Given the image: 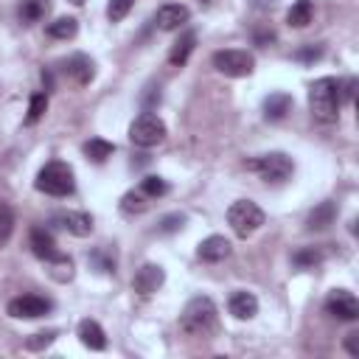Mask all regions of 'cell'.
<instances>
[{"mask_svg": "<svg viewBox=\"0 0 359 359\" xmlns=\"http://www.w3.org/2000/svg\"><path fill=\"white\" fill-rule=\"evenodd\" d=\"M219 325V309L208 294H196L185 303L180 314V328L188 337H210Z\"/></svg>", "mask_w": 359, "mask_h": 359, "instance_id": "1", "label": "cell"}, {"mask_svg": "<svg viewBox=\"0 0 359 359\" xmlns=\"http://www.w3.org/2000/svg\"><path fill=\"white\" fill-rule=\"evenodd\" d=\"M339 104H342V81L334 76H323L317 81H311L309 87V107L311 115L323 123L337 121L339 115Z\"/></svg>", "mask_w": 359, "mask_h": 359, "instance_id": "2", "label": "cell"}, {"mask_svg": "<svg viewBox=\"0 0 359 359\" xmlns=\"http://www.w3.org/2000/svg\"><path fill=\"white\" fill-rule=\"evenodd\" d=\"M36 191L48 194V196H70L76 191V174L67 163L62 160H50L39 168L36 180H34Z\"/></svg>", "mask_w": 359, "mask_h": 359, "instance_id": "3", "label": "cell"}, {"mask_svg": "<svg viewBox=\"0 0 359 359\" xmlns=\"http://www.w3.org/2000/svg\"><path fill=\"white\" fill-rule=\"evenodd\" d=\"M247 168L255 171L264 182H272V185L286 182V180L294 174V163H292V157L283 154V151H266V154H258V157L247 160Z\"/></svg>", "mask_w": 359, "mask_h": 359, "instance_id": "4", "label": "cell"}, {"mask_svg": "<svg viewBox=\"0 0 359 359\" xmlns=\"http://www.w3.org/2000/svg\"><path fill=\"white\" fill-rule=\"evenodd\" d=\"M264 210L252 202V199H236L230 208H227V224L230 230L238 236V238H247L252 236L255 230H261L264 224Z\"/></svg>", "mask_w": 359, "mask_h": 359, "instance_id": "5", "label": "cell"}, {"mask_svg": "<svg viewBox=\"0 0 359 359\" xmlns=\"http://www.w3.org/2000/svg\"><path fill=\"white\" fill-rule=\"evenodd\" d=\"M165 135H168V129H165L163 118H157L154 112H143L129 123V140L140 149H151V146L163 143Z\"/></svg>", "mask_w": 359, "mask_h": 359, "instance_id": "6", "label": "cell"}, {"mask_svg": "<svg viewBox=\"0 0 359 359\" xmlns=\"http://www.w3.org/2000/svg\"><path fill=\"white\" fill-rule=\"evenodd\" d=\"M213 67L222 76L241 79V76H250L255 70V56L250 50H241V48H224V50L213 53Z\"/></svg>", "mask_w": 359, "mask_h": 359, "instance_id": "7", "label": "cell"}, {"mask_svg": "<svg viewBox=\"0 0 359 359\" xmlns=\"http://www.w3.org/2000/svg\"><path fill=\"white\" fill-rule=\"evenodd\" d=\"M53 309V303L42 294H20L14 300H8V314L14 320H36V317H45L48 311Z\"/></svg>", "mask_w": 359, "mask_h": 359, "instance_id": "8", "label": "cell"}, {"mask_svg": "<svg viewBox=\"0 0 359 359\" xmlns=\"http://www.w3.org/2000/svg\"><path fill=\"white\" fill-rule=\"evenodd\" d=\"M325 314H331L337 320H345V323L359 320V300H356V294L348 292V289H334L325 297Z\"/></svg>", "mask_w": 359, "mask_h": 359, "instance_id": "9", "label": "cell"}, {"mask_svg": "<svg viewBox=\"0 0 359 359\" xmlns=\"http://www.w3.org/2000/svg\"><path fill=\"white\" fill-rule=\"evenodd\" d=\"M50 224H56V227H62L65 233L79 236V238L90 236L93 227H95V224H93V216L84 213V210H62V213H53Z\"/></svg>", "mask_w": 359, "mask_h": 359, "instance_id": "10", "label": "cell"}, {"mask_svg": "<svg viewBox=\"0 0 359 359\" xmlns=\"http://www.w3.org/2000/svg\"><path fill=\"white\" fill-rule=\"evenodd\" d=\"M165 283V269L160 266V264H143L137 272H135V278H132V289L137 292V294H154L160 286Z\"/></svg>", "mask_w": 359, "mask_h": 359, "instance_id": "11", "label": "cell"}, {"mask_svg": "<svg viewBox=\"0 0 359 359\" xmlns=\"http://www.w3.org/2000/svg\"><path fill=\"white\" fill-rule=\"evenodd\" d=\"M188 20H191V11L182 3H163L154 14V25L160 31H180Z\"/></svg>", "mask_w": 359, "mask_h": 359, "instance_id": "12", "label": "cell"}, {"mask_svg": "<svg viewBox=\"0 0 359 359\" xmlns=\"http://www.w3.org/2000/svg\"><path fill=\"white\" fill-rule=\"evenodd\" d=\"M62 65H65V73H67L76 84H90L93 76H95V62H93L87 53H73V56H67Z\"/></svg>", "mask_w": 359, "mask_h": 359, "instance_id": "13", "label": "cell"}, {"mask_svg": "<svg viewBox=\"0 0 359 359\" xmlns=\"http://www.w3.org/2000/svg\"><path fill=\"white\" fill-rule=\"evenodd\" d=\"M230 252H233V244H230L224 236H208V238H202L199 247H196V255H199L202 261H208V264H219V261H224Z\"/></svg>", "mask_w": 359, "mask_h": 359, "instance_id": "14", "label": "cell"}, {"mask_svg": "<svg viewBox=\"0 0 359 359\" xmlns=\"http://www.w3.org/2000/svg\"><path fill=\"white\" fill-rule=\"evenodd\" d=\"M227 311L236 317V320H250L258 314V297L247 289H236L227 300Z\"/></svg>", "mask_w": 359, "mask_h": 359, "instance_id": "15", "label": "cell"}, {"mask_svg": "<svg viewBox=\"0 0 359 359\" xmlns=\"http://www.w3.org/2000/svg\"><path fill=\"white\" fill-rule=\"evenodd\" d=\"M334 219H337V202L325 199V202H320V205H314V208L309 210V216H306V230H311V233L328 230V227L334 224Z\"/></svg>", "mask_w": 359, "mask_h": 359, "instance_id": "16", "label": "cell"}, {"mask_svg": "<svg viewBox=\"0 0 359 359\" xmlns=\"http://www.w3.org/2000/svg\"><path fill=\"white\" fill-rule=\"evenodd\" d=\"M28 247H31V252H34L36 258H42V261H53V258L59 255L56 241H53V236H50L45 227H31V233H28Z\"/></svg>", "mask_w": 359, "mask_h": 359, "instance_id": "17", "label": "cell"}, {"mask_svg": "<svg viewBox=\"0 0 359 359\" xmlns=\"http://www.w3.org/2000/svg\"><path fill=\"white\" fill-rule=\"evenodd\" d=\"M76 337H79V342H81L84 348H90V351H104V348H107V334H104V328H101L95 320H90V317L79 323Z\"/></svg>", "mask_w": 359, "mask_h": 359, "instance_id": "18", "label": "cell"}, {"mask_svg": "<svg viewBox=\"0 0 359 359\" xmlns=\"http://www.w3.org/2000/svg\"><path fill=\"white\" fill-rule=\"evenodd\" d=\"M194 48H196V34H194V31H182L180 39H177V42L171 45V50H168V65H171V67H182V65L191 59Z\"/></svg>", "mask_w": 359, "mask_h": 359, "instance_id": "19", "label": "cell"}, {"mask_svg": "<svg viewBox=\"0 0 359 359\" xmlns=\"http://www.w3.org/2000/svg\"><path fill=\"white\" fill-rule=\"evenodd\" d=\"M292 109V95L289 93H269L264 101V115L266 121H280Z\"/></svg>", "mask_w": 359, "mask_h": 359, "instance_id": "20", "label": "cell"}, {"mask_svg": "<svg viewBox=\"0 0 359 359\" xmlns=\"http://www.w3.org/2000/svg\"><path fill=\"white\" fill-rule=\"evenodd\" d=\"M48 36L53 39H73L79 34V20L76 17H56L53 22H48Z\"/></svg>", "mask_w": 359, "mask_h": 359, "instance_id": "21", "label": "cell"}, {"mask_svg": "<svg viewBox=\"0 0 359 359\" xmlns=\"http://www.w3.org/2000/svg\"><path fill=\"white\" fill-rule=\"evenodd\" d=\"M311 17H314L311 0H297V3H292L289 14H286V22H289L292 28H306V25L311 22Z\"/></svg>", "mask_w": 359, "mask_h": 359, "instance_id": "22", "label": "cell"}, {"mask_svg": "<svg viewBox=\"0 0 359 359\" xmlns=\"http://www.w3.org/2000/svg\"><path fill=\"white\" fill-rule=\"evenodd\" d=\"M112 151H115V146H112L109 140H104V137H90V140L84 143V154H87L93 163H104L107 157H112Z\"/></svg>", "mask_w": 359, "mask_h": 359, "instance_id": "23", "label": "cell"}, {"mask_svg": "<svg viewBox=\"0 0 359 359\" xmlns=\"http://www.w3.org/2000/svg\"><path fill=\"white\" fill-rule=\"evenodd\" d=\"M137 191L146 194L149 199H157V196H165L168 194V182L163 177H157V174H149V177L140 180V188Z\"/></svg>", "mask_w": 359, "mask_h": 359, "instance_id": "24", "label": "cell"}, {"mask_svg": "<svg viewBox=\"0 0 359 359\" xmlns=\"http://www.w3.org/2000/svg\"><path fill=\"white\" fill-rule=\"evenodd\" d=\"M149 208V196L140 194V191H126L121 196V210L123 213H143Z\"/></svg>", "mask_w": 359, "mask_h": 359, "instance_id": "25", "label": "cell"}, {"mask_svg": "<svg viewBox=\"0 0 359 359\" xmlns=\"http://www.w3.org/2000/svg\"><path fill=\"white\" fill-rule=\"evenodd\" d=\"M45 8H48L45 0H22V6H20V20H22V22H39V20L45 17Z\"/></svg>", "mask_w": 359, "mask_h": 359, "instance_id": "26", "label": "cell"}, {"mask_svg": "<svg viewBox=\"0 0 359 359\" xmlns=\"http://www.w3.org/2000/svg\"><path fill=\"white\" fill-rule=\"evenodd\" d=\"M292 261H294V266L309 269V266H317V264L323 261V252H320L317 247H303V250H297V252L292 255Z\"/></svg>", "mask_w": 359, "mask_h": 359, "instance_id": "27", "label": "cell"}, {"mask_svg": "<svg viewBox=\"0 0 359 359\" xmlns=\"http://www.w3.org/2000/svg\"><path fill=\"white\" fill-rule=\"evenodd\" d=\"M14 233V210L8 202L0 199V244H6Z\"/></svg>", "mask_w": 359, "mask_h": 359, "instance_id": "28", "label": "cell"}, {"mask_svg": "<svg viewBox=\"0 0 359 359\" xmlns=\"http://www.w3.org/2000/svg\"><path fill=\"white\" fill-rule=\"evenodd\" d=\"M48 109V95L45 93H34L31 95V104H28V115H25V123H36Z\"/></svg>", "mask_w": 359, "mask_h": 359, "instance_id": "29", "label": "cell"}, {"mask_svg": "<svg viewBox=\"0 0 359 359\" xmlns=\"http://www.w3.org/2000/svg\"><path fill=\"white\" fill-rule=\"evenodd\" d=\"M185 222H188L185 213H168V216H163L157 222V233H177V230L185 227Z\"/></svg>", "mask_w": 359, "mask_h": 359, "instance_id": "30", "label": "cell"}, {"mask_svg": "<svg viewBox=\"0 0 359 359\" xmlns=\"http://www.w3.org/2000/svg\"><path fill=\"white\" fill-rule=\"evenodd\" d=\"M132 6H135V0H109V3H107V17H109V22H121V20L132 11Z\"/></svg>", "mask_w": 359, "mask_h": 359, "instance_id": "31", "label": "cell"}, {"mask_svg": "<svg viewBox=\"0 0 359 359\" xmlns=\"http://www.w3.org/2000/svg\"><path fill=\"white\" fill-rule=\"evenodd\" d=\"M53 339H56V331H39V334H31V337L25 339V348H28V351H42V348H48Z\"/></svg>", "mask_w": 359, "mask_h": 359, "instance_id": "32", "label": "cell"}, {"mask_svg": "<svg viewBox=\"0 0 359 359\" xmlns=\"http://www.w3.org/2000/svg\"><path fill=\"white\" fill-rule=\"evenodd\" d=\"M294 56H297L300 62H317V59L323 56V45H306V48H300Z\"/></svg>", "mask_w": 359, "mask_h": 359, "instance_id": "33", "label": "cell"}, {"mask_svg": "<svg viewBox=\"0 0 359 359\" xmlns=\"http://www.w3.org/2000/svg\"><path fill=\"white\" fill-rule=\"evenodd\" d=\"M345 351H348L351 356H359V331H351V334L345 337Z\"/></svg>", "mask_w": 359, "mask_h": 359, "instance_id": "34", "label": "cell"}, {"mask_svg": "<svg viewBox=\"0 0 359 359\" xmlns=\"http://www.w3.org/2000/svg\"><path fill=\"white\" fill-rule=\"evenodd\" d=\"M272 39H275L272 31H258V34H255V42H272Z\"/></svg>", "mask_w": 359, "mask_h": 359, "instance_id": "35", "label": "cell"}, {"mask_svg": "<svg viewBox=\"0 0 359 359\" xmlns=\"http://www.w3.org/2000/svg\"><path fill=\"white\" fill-rule=\"evenodd\" d=\"M252 6L255 8H269V6H275V0H252Z\"/></svg>", "mask_w": 359, "mask_h": 359, "instance_id": "36", "label": "cell"}, {"mask_svg": "<svg viewBox=\"0 0 359 359\" xmlns=\"http://www.w3.org/2000/svg\"><path fill=\"white\" fill-rule=\"evenodd\" d=\"M70 3H73V6H81V3H84V0H70Z\"/></svg>", "mask_w": 359, "mask_h": 359, "instance_id": "37", "label": "cell"}]
</instances>
